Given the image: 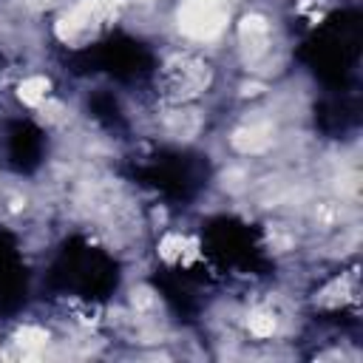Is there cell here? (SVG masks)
Returning a JSON list of instances; mask_svg holds the SVG:
<instances>
[{
	"instance_id": "1",
	"label": "cell",
	"mask_w": 363,
	"mask_h": 363,
	"mask_svg": "<svg viewBox=\"0 0 363 363\" xmlns=\"http://www.w3.org/2000/svg\"><path fill=\"white\" fill-rule=\"evenodd\" d=\"M210 79H213L210 65L190 51H179V54L167 57V62L162 65V74H159L162 94L173 105H190L196 96H201L210 88Z\"/></svg>"
},
{
	"instance_id": "2",
	"label": "cell",
	"mask_w": 363,
	"mask_h": 363,
	"mask_svg": "<svg viewBox=\"0 0 363 363\" xmlns=\"http://www.w3.org/2000/svg\"><path fill=\"white\" fill-rule=\"evenodd\" d=\"M230 3L227 0H182L179 6V28L184 37L210 43L227 31Z\"/></svg>"
},
{
	"instance_id": "3",
	"label": "cell",
	"mask_w": 363,
	"mask_h": 363,
	"mask_svg": "<svg viewBox=\"0 0 363 363\" xmlns=\"http://www.w3.org/2000/svg\"><path fill=\"white\" fill-rule=\"evenodd\" d=\"M119 0H79L57 23V34L65 43H85L99 34L116 14Z\"/></svg>"
},
{
	"instance_id": "4",
	"label": "cell",
	"mask_w": 363,
	"mask_h": 363,
	"mask_svg": "<svg viewBox=\"0 0 363 363\" xmlns=\"http://www.w3.org/2000/svg\"><path fill=\"white\" fill-rule=\"evenodd\" d=\"M238 40H241V48H244V57L247 62L252 65H261V62H269L272 60V28L269 23L261 17V14H247L238 26Z\"/></svg>"
},
{
	"instance_id": "5",
	"label": "cell",
	"mask_w": 363,
	"mask_h": 363,
	"mask_svg": "<svg viewBox=\"0 0 363 363\" xmlns=\"http://www.w3.org/2000/svg\"><path fill=\"white\" fill-rule=\"evenodd\" d=\"M233 145H235L241 153H264V150L272 145V125L264 122V119L247 122V125H241V128L233 133Z\"/></svg>"
},
{
	"instance_id": "6",
	"label": "cell",
	"mask_w": 363,
	"mask_h": 363,
	"mask_svg": "<svg viewBox=\"0 0 363 363\" xmlns=\"http://www.w3.org/2000/svg\"><path fill=\"white\" fill-rule=\"evenodd\" d=\"M164 125H167V130H170L173 136H179V139H193V136L199 133V128H201V116H199L190 105H176V108L167 113Z\"/></svg>"
},
{
	"instance_id": "7",
	"label": "cell",
	"mask_w": 363,
	"mask_h": 363,
	"mask_svg": "<svg viewBox=\"0 0 363 363\" xmlns=\"http://www.w3.org/2000/svg\"><path fill=\"white\" fill-rule=\"evenodd\" d=\"M48 96V79L45 77H28L20 82V99L28 105H40Z\"/></svg>"
},
{
	"instance_id": "8",
	"label": "cell",
	"mask_w": 363,
	"mask_h": 363,
	"mask_svg": "<svg viewBox=\"0 0 363 363\" xmlns=\"http://www.w3.org/2000/svg\"><path fill=\"white\" fill-rule=\"evenodd\" d=\"M247 326H250V332H252L255 337H269V335L275 332L278 320H275V315H272V312H267V309H255V312L250 315Z\"/></svg>"
},
{
	"instance_id": "9",
	"label": "cell",
	"mask_w": 363,
	"mask_h": 363,
	"mask_svg": "<svg viewBox=\"0 0 363 363\" xmlns=\"http://www.w3.org/2000/svg\"><path fill=\"white\" fill-rule=\"evenodd\" d=\"M17 337H20V346H23V349H40V346H45V340H48V335H45L43 329H37V326H26Z\"/></svg>"
}]
</instances>
